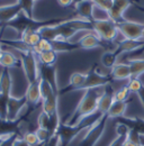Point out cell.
I'll use <instances>...</instances> for the list:
<instances>
[{
	"mask_svg": "<svg viewBox=\"0 0 144 146\" xmlns=\"http://www.w3.org/2000/svg\"><path fill=\"white\" fill-rule=\"evenodd\" d=\"M10 135H3V134H0V146L3 144V142H6L7 138H9Z\"/></svg>",
	"mask_w": 144,
	"mask_h": 146,
	"instance_id": "d590c367",
	"label": "cell"
},
{
	"mask_svg": "<svg viewBox=\"0 0 144 146\" xmlns=\"http://www.w3.org/2000/svg\"><path fill=\"white\" fill-rule=\"evenodd\" d=\"M122 146H139L136 143H134L133 141H131L129 138H126L125 141L122 143Z\"/></svg>",
	"mask_w": 144,
	"mask_h": 146,
	"instance_id": "836d02e7",
	"label": "cell"
},
{
	"mask_svg": "<svg viewBox=\"0 0 144 146\" xmlns=\"http://www.w3.org/2000/svg\"><path fill=\"white\" fill-rule=\"evenodd\" d=\"M20 39L29 47H33L38 44V42L42 39V36L39 34V32H36V31H26L23 33V35L20 36Z\"/></svg>",
	"mask_w": 144,
	"mask_h": 146,
	"instance_id": "d6986e66",
	"label": "cell"
},
{
	"mask_svg": "<svg viewBox=\"0 0 144 146\" xmlns=\"http://www.w3.org/2000/svg\"><path fill=\"white\" fill-rule=\"evenodd\" d=\"M114 102V92L108 91L107 89L104 90V93L100 96L98 101V111L101 115H106L110 106Z\"/></svg>",
	"mask_w": 144,
	"mask_h": 146,
	"instance_id": "2e32d148",
	"label": "cell"
},
{
	"mask_svg": "<svg viewBox=\"0 0 144 146\" xmlns=\"http://www.w3.org/2000/svg\"><path fill=\"white\" fill-rule=\"evenodd\" d=\"M52 117H53V116H49L47 113H45V112L42 111V112L39 113V116H38V120H37V123H38V127H44V128H47V129H49Z\"/></svg>",
	"mask_w": 144,
	"mask_h": 146,
	"instance_id": "f1b7e54d",
	"label": "cell"
},
{
	"mask_svg": "<svg viewBox=\"0 0 144 146\" xmlns=\"http://www.w3.org/2000/svg\"><path fill=\"white\" fill-rule=\"evenodd\" d=\"M23 139H24L29 146H37L38 144H41L39 141H38V138H37V136H36L35 131H34V133H32V131L26 133V134L24 135Z\"/></svg>",
	"mask_w": 144,
	"mask_h": 146,
	"instance_id": "4dcf8cb0",
	"label": "cell"
},
{
	"mask_svg": "<svg viewBox=\"0 0 144 146\" xmlns=\"http://www.w3.org/2000/svg\"><path fill=\"white\" fill-rule=\"evenodd\" d=\"M134 5H135V7H136L139 10H141V11H144V7H141V6H139L137 3H134Z\"/></svg>",
	"mask_w": 144,
	"mask_h": 146,
	"instance_id": "8d00e7d4",
	"label": "cell"
},
{
	"mask_svg": "<svg viewBox=\"0 0 144 146\" xmlns=\"http://www.w3.org/2000/svg\"><path fill=\"white\" fill-rule=\"evenodd\" d=\"M25 98H26L27 104H31V105H37L42 100V92H41V86H39V79L37 81L28 83Z\"/></svg>",
	"mask_w": 144,
	"mask_h": 146,
	"instance_id": "7c38bea8",
	"label": "cell"
},
{
	"mask_svg": "<svg viewBox=\"0 0 144 146\" xmlns=\"http://www.w3.org/2000/svg\"><path fill=\"white\" fill-rule=\"evenodd\" d=\"M13 146H29L24 139H19V141H16L14 142V145Z\"/></svg>",
	"mask_w": 144,
	"mask_h": 146,
	"instance_id": "e575fe53",
	"label": "cell"
},
{
	"mask_svg": "<svg viewBox=\"0 0 144 146\" xmlns=\"http://www.w3.org/2000/svg\"><path fill=\"white\" fill-rule=\"evenodd\" d=\"M11 76L9 74L8 69H6L0 75V93L10 96L11 92Z\"/></svg>",
	"mask_w": 144,
	"mask_h": 146,
	"instance_id": "ffe728a7",
	"label": "cell"
},
{
	"mask_svg": "<svg viewBox=\"0 0 144 146\" xmlns=\"http://www.w3.org/2000/svg\"><path fill=\"white\" fill-rule=\"evenodd\" d=\"M37 57L43 65H54V63L56 62V52L54 50L42 52L39 55H37Z\"/></svg>",
	"mask_w": 144,
	"mask_h": 146,
	"instance_id": "603a6c76",
	"label": "cell"
},
{
	"mask_svg": "<svg viewBox=\"0 0 144 146\" xmlns=\"http://www.w3.org/2000/svg\"><path fill=\"white\" fill-rule=\"evenodd\" d=\"M19 61V57L11 52H7V51H2V54L0 57V65L5 69H9L15 66Z\"/></svg>",
	"mask_w": 144,
	"mask_h": 146,
	"instance_id": "44dd1931",
	"label": "cell"
},
{
	"mask_svg": "<svg viewBox=\"0 0 144 146\" xmlns=\"http://www.w3.org/2000/svg\"><path fill=\"white\" fill-rule=\"evenodd\" d=\"M1 54H2V48H1V44H0V57H1Z\"/></svg>",
	"mask_w": 144,
	"mask_h": 146,
	"instance_id": "f35d334b",
	"label": "cell"
},
{
	"mask_svg": "<svg viewBox=\"0 0 144 146\" xmlns=\"http://www.w3.org/2000/svg\"><path fill=\"white\" fill-rule=\"evenodd\" d=\"M56 1L62 7H68V6H71L73 3V0H56Z\"/></svg>",
	"mask_w": 144,
	"mask_h": 146,
	"instance_id": "d6a6232c",
	"label": "cell"
},
{
	"mask_svg": "<svg viewBox=\"0 0 144 146\" xmlns=\"http://www.w3.org/2000/svg\"><path fill=\"white\" fill-rule=\"evenodd\" d=\"M129 89L131 92H134V93H139L141 90H143V83L142 81L139 79V78H131L128 80V83L126 84Z\"/></svg>",
	"mask_w": 144,
	"mask_h": 146,
	"instance_id": "4316f807",
	"label": "cell"
},
{
	"mask_svg": "<svg viewBox=\"0 0 144 146\" xmlns=\"http://www.w3.org/2000/svg\"><path fill=\"white\" fill-rule=\"evenodd\" d=\"M25 104H27L26 98L17 99V98L10 97L9 101H8V108H7V119L14 120V119L18 118L19 112H20L21 108L25 106Z\"/></svg>",
	"mask_w": 144,
	"mask_h": 146,
	"instance_id": "8fae6325",
	"label": "cell"
},
{
	"mask_svg": "<svg viewBox=\"0 0 144 146\" xmlns=\"http://www.w3.org/2000/svg\"><path fill=\"white\" fill-rule=\"evenodd\" d=\"M144 47V38L141 39H123L118 43L115 52L117 54H122L126 52H134L136 50Z\"/></svg>",
	"mask_w": 144,
	"mask_h": 146,
	"instance_id": "9c48e42d",
	"label": "cell"
},
{
	"mask_svg": "<svg viewBox=\"0 0 144 146\" xmlns=\"http://www.w3.org/2000/svg\"><path fill=\"white\" fill-rule=\"evenodd\" d=\"M21 8L17 3H11V5H7V6H2L0 7V23L6 25L7 23L11 21L13 19H15L18 15H20Z\"/></svg>",
	"mask_w": 144,
	"mask_h": 146,
	"instance_id": "ba28073f",
	"label": "cell"
},
{
	"mask_svg": "<svg viewBox=\"0 0 144 146\" xmlns=\"http://www.w3.org/2000/svg\"><path fill=\"white\" fill-rule=\"evenodd\" d=\"M39 70V78L47 81L56 92H59L57 89V80H56V69L54 65H38Z\"/></svg>",
	"mask_w": 144,
	"mask_h": 146,
	"instance_id": "30bf717a",
	"label": "cell"
},
{
	"mask_svg": "<svg viewBox=\"0 0 144 146\" xmlns=\"http://www.w3.org/2000/svg\"><path fill=\"white\" fill-rule=\"evenodd\" d=\"M110 80H111V76L108 78L106 75H101L96 70H91L90 72L87 73V80L85 82V86H83L82 90L101 88L104 86H107L108 83L110 82Z\"/></svg>",
	"mask_w": 144,
	"mask_h": 146,
	"instance_id": "8992f818",
	"label": "cell"
},
{
	"mask_svg": "<svg viewBox=\"0 0 144 146\" xmlns=\"http://www.w3.org/2000/svg\"><path fill=\"white\" fill-rule=\"evenodd\" d=\"M75 6L77 15L82 19H86L88 21H93V11L96 8V3L93 0H82Z\"/></svg>",
	"mask_w": 144,
	"mask_h": 146,
	"instance_id": "52a82bcc",
	"label": "cell"
},
{
	"mask_svg": "<svg viewBox=\"0 0 144 146\" xmlns=\"http://www.w3.org/2000/svg\"><path fill=\"white\" fill-rule=\"evenodd\" d=\"M117 57H118V54L115 51L114 52L108 51L101 55V63L106 68H113L117 64Z\"/></svg>",
	"mask_w": 144,
	"mask_h": 146,
	"instance_id": "d4e9b609",
	"label": "cell"
},
{
	"mask_svg": "<svg viewBox=\"0 0 144 146\" xmlns=\"http://www.w3.org/2000/svg\"><path fill=\"white\" fill-rule=\"evenodd\" d=\"M87 80V73L74 72L72 73L69 81V90H82L85 82Z\"/></svg>",
	"mask_w": 144,
	"mask_h": 146,
	"instance_id": "e0dca14e",
	"label": "cell"
},
{
	"mask_svg": "<svg viewBox=\"0 0 144 146\" xmlns=\"http://www.w3.org/2000/svg\"><path fill=\"white\" fill-rule=\"evenodd\" d=\"M132 76L129 64L117 63L111 68V79L113 80H129Z\"/></svg>",
	"mask_w": 144,
	"mask_h": 146,
	"instance_id": "5bb4252c",
	"label": "cell"
},
{
	"mask_svg": "<svg viewBox=\"0 0 144 146\" xmlns=\"http://www.w3.org/2000/svg\"><path fill=\"white\" fill-rule=\"evenodd\" d=\"M34 1H38V0H34Z\"/></svg>",
	"mask_w": 144,
	"mask_h": 146,
	"instance_id": "ab89813d",
	"label": "cell"
},
{
	"mask_svg": "<svg viewBox=\"0 0 144 146\" xmlns=\"http://www.w3.org/2000/svg\"><path fill=\"white\" fill-rule=\"evenodd\" d=\"M35 134L39 141V143H44L49 139L50 137V130L47 128H44V127H38L35 130Z\"/></svg>",
	"mask_w": 144,
	"mask_h": 146,
	"instance_id": "f546056e",
	"label": "cell"
},
{
	"mask_svg": "<svg viewBox=\"0 0 144 146\" xmlns=\"http://www.w3.org/2000/svg\"><path fill=\"white\" fill-rule=\"evenodd\" d=\"M53 50V44L52 40H49L46 38H43L38 42V44L32 47V51L35 53L36 55H39L42 52H46V51H51Z\"/></svg>",
	"mask_w": 144,
	"mask_h": 146,
	"instance_id": "cb8c5ba5",
	"label": "cell"
},
{
	"mask_svg": "<svg viewBox=\"0 0 144 146\" xmlns=\"http://www.w3.org/2000/svg\"><path fill=\"white\" fill-rule=\"evenodd\" d=\"M118 32L125 39H141L144 38V24L124 20L117 23Z\"/></svg>",
	"mask_w": 144,
	"mask_h": 146,
	"instance_id": "277c9868",
	"label": "cell"
},
{
	"mask_svg": "<svg viewBox=\"0 0 144 146\" xmlns=\"http://www.w3.org/2000/svg\"><path fill=\"white\" fill-rule=\"evenodd\" d=\"M34 0H18V5L21 8V11L29 18H33V8H34Z\"/></svg>",
	"mask_w": 144,
	"mask_h": 146,
	"instance_id": "484cf974",
	"label": "cell"
},
{
	"mask_svg": "<svg viewBox=\"0 0 144 146\" xmlns=\"http://www.w3.org/2000/svg\"><path fill=\"white\" fill-rule=\"evenodd\" d=\"M92 28H93V32L100 37L101 40H106V42H111L116 39L117 35L119 34L116 23L109 18L93 20Z\"/></svg>",
	"mask_w": 144,
	"mask_h": 146,
	"instance_id": "3957f363",
	"label": "cell"
},
{
	"mask_svg": "<svg viewBox=\"0 0 144 146\" xmlns=\"http://www.w3.org/2000/svg\"><path fill=\"white\" fill-rule=\"evenodd\" d=\"M19 61L21 63L26 79L28 80V83L37 81L39 79V70L35 53L33 51L19 52Z\"/></svg>",
	"mask_w": 144,
	"mask_h": 146,
	"instance_id": "7a4b0ae2",
	"label": "cell"
},
{
	"mask_svg": "<svg viewBox=\"0 0 144 146\" xmlns=\"http://www.w3.org/2000/svg\"><path fill=\"white\" fill-rule=\"evenodd\" d=\"M129 93H131V91H129L128 87L124 86L123 88L118 89L114 93V100L115 101H126L128 99V97H129Z\"/></svg>",
	"mask_w": 144,
	"mask_h": 146,
	"instance_id": "83f0119b",
	"label": "cell"
},
{
	"mask_svg": "<svg viewBox=\"0 0 144 146\" xmlns=\"http://www.w3.org/2000/svg\"><path fill=\"white\" fill-rule=\"evenodd\" d=\"M96 89H87L85 94L82 96L80 102L78 104L77 108L72 112L70 117V121H73V124L82 121L86 117L91 116L96 111H98V101L103 93H99Z\"/></svg>",
	"mask_w": 144,
	"mask_h": 146,
	"instance_id": "6da1fadb",
	"label": "cell"
},
{
	"mask_svg": "<svg viewBox=\"0 0 144 146\" xmlns=\"http://www.w3.org/2000/svg\"><path fill=\"white\" fill-rule=\"evenodd\" d=\"M101 39L95 32H89L86 35L81 37L78 40V44L80 46V48H85V50H91V48H96L101 46Z\"/></svg>",
	"mask_w": 144,
	"mask_h": 146,
	"instance_id": "4fadbf2b",
	"label": "cell"
},
{
	"mask_svg": "<svg viewBox=\"0 0 144 146\" xmlns=\"http://www.w3.org/2000/svg\"><path fill=\"white\" fill-rule=\"evenodd\" d=\"M93 1H95L96 6H97L98 8L103 9V10H105V11H107V13L111 9L113 2H114V0H93Z\"/></svg>",
	"mask_w": 144,
	"mask_h": 146,
	"instance_id": "1f68e13d",
	"label": "cell"
},
{
	"mask_svg": "<svg viewBox=\"0 0 144 146\" xmlns=\"http://www.w3.org/2000/svg\"><path fill=\"white\" fill-rule=\"evenodd\" d=\"M42 111L49 116H54L57 111V93H52L42 100Z\"/></svg>",
	"mask_w": 144,
	"mask_h": 146,
	"instance_id": "9a60e30c",
	"label": "cell"
},
{
	"mask_svg": "<svg viewBox=\"0 0 144 146\" xmlns=\"http://www.w3.org/2000/svg\"><path fill=\"white\" fill-rule=\"evenodd\" d=\"M126 108H127V104L126 101H115L113 102V105L110 106L109 110L107 111L108 117L110 118H116V117H122L126 111Z\"/></svg>",
	"mask_w": 144,
	"mask_h": 146,
	"instance_id": "ac0fdd59",
	"label": "cell"
},
{
	"mask_svg": "<svg viewBox=\"0 0 144 146\" xmlns=\"http://www.w3.org/2000/svg\"><path fill=\"white\" fill-rule=\"evenodd\" d=\"M131 68V78H139L144 73V60H131L128 62Z\"/></svg>",
	"mask_w": 144,
	"mask_h": 146,
	"instance_id": "7402d4cb",
	"label": "cell"
},
{
	"mask_svg": "<svg viewBox=\"0 0 144 146\" xmlns=\"http://www.w3.org/2000/svg\"><path fill=\"white\" fill-rule=\"evenodd\" d=\"M80 1H82V0H73V3L75 5V3H78V2H80Z\"/></svg>",
	"mask_w": 144,
	"mask_h": 146,
	"instance_id": "74e56055",
	"label": "cell"
},
{
	"mask_svg": "<svg viewBox=\"0 0 144 146\" xmlns=\"http://www.w3.org/2000/svg\"><path fill=\"white\" fill-rule=\"evenodd\" d=\"M133 3H136V0H114L111 9L108 11L109 19H111L116 24L124 21V13Z\"/></svg>",
	"mask_w": 144,
	"mask_h": 146,
	"instance_id": "5b68a950",
	"label": "cell"
}]
</instances>
